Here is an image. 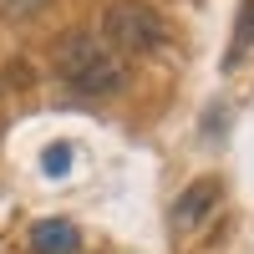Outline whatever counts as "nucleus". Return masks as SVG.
<instances>
[{
    "label": "nucleus",
    "mask_w": 254,
    "mask_h": 254,
    "mask_svg": "<svg viewBox=\"0 0 254 254\" xmlns=\"http://www.w3.org/2000/svg\"><path fill=\"white\" fill-rule=\"evenodd\" d=\"M51 66H56V76L66 81L71 92H81V97H112V92L127 87L122 56L107 51V46H102L97 36H87V31H66V36H61L56 51H51Z\"/></svg>",
    "instance_id": "nucleus-1"
},
{
    "label": "nucleus",
    "mask_w": 254,
    "mask_h": 254,
    "mask_svg": "<svg viewBox=\"0 0 254 254\" xmlns=\"http://www.w3.org/2000/svg\"><path fill=\"white\" fill-rule=\"evenodd\" d=\"M254 46V0H239V20H234V36H229V56L224 66H239V56Z\"/></svg>",
    "instance_id": "nucleus-5"
},
{
    "label": "nucleus",
    "mask_w": 254,
    "mask_h": 254,
    "mask_svg": "<svg viewBox=\"0 0 254 254\" xmlns=\"http://www.w3.org/2000/svg\"><path fill=\"white\" fill-rule=\"evenodd\" d=\"M102 46H117L127 56H153L168 46V20L142 5V0H112L107 10H102Z\"/></svg>",
    "instance_id": "nucleus-2"
},
{
    "label": "nucleus",
    "mask_w": 254,
    "mask_h": 254,
    "mask_svg": "<svg viewBox=\"0 0 254 254\" xmlns=\"http://www.w3.org/2000/svg\"><path fill=\"white\" fill-rule=\"evenodd\" d=\"M0 5H5V15H41L51 0H0Z\"/></svg>",
    "instance_id": "nucleus-7"
},
{
    "label": "nucleus",
    "mask_w": 254,
    "mask_h": 254,
    "mask_svg": "<svg viewBox=\"0 0 254 254\" xmlns=\"http://www.w3.org/2000/svg\"><path fill=\"white\" fill-rule=\"evenodd\" d=\"M66 163H71V147H66V142H51L46 153H41V168H46V178H61V173H66Z\"/></svg>",
    "instance_id": "nucleus-6"
},
{
    "label": "nucleus",
    "mask_w": 254,
    "mask_h": 254,
    "mask_svg": "<svg viewBox=\"0 0 254 254\" xmlns=\"http://www.w3.org/2000/svg\"><path fill=\"white\" fill-rule=\"evenodd\" d=\"M31 249L36 254H81V234L71 219H41V224H31Z\"/></svg>",
    "instance_id": "nucleus-4"
},
{
    "label": "nucleus",
    "mask_w": 254,
    "mask_h": 254,
    "mask_svg": "<svg viewBox=\"0 0 254 254\" xmlns=\"http://www.w3.org/2000/svg\"><path fill=\"white\" fill-rule=\"evenodd\" d=\"M214 208H219V183H214V178L188 183L183 193L173 198V229H178V234H188V229H198Z\"/></svg>",
    "instance_id": "nucleus-3"
}]
</instances>
